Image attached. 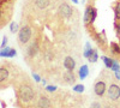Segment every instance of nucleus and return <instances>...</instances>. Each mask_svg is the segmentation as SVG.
Returning <instances> with one entry per match:
<instances>
[{
    "label": "nucleus",
    "instance_id": "9d476101",
    "mask_svg": "<svg viewBox=\"0 0 120 108\" xmlns=\"http://www.w3.org/2000/svg\"><path fill=\"white\" fill-rule=\"evenodd\" d=\"M52 1L51 0H34V5L38 10H46L51 6Z\"/></svg>",
    "mask_w": 120,
    "mask_h": 108
},
{
    "label": "nucleus",
    "instance_id": "393cba45",
    "mask_svg": "<svg viewBox=\"0 0 120 108\" xmlns=\"http://www.w3.org/2000/svg\"><path fill=\"white\" fill-rule=\"evenodd\" d=\"M111 70H112V71H114V72L120 70V64H119L116 60H114V63H113V66H112V68H111Z\"/></svg>",
    "mask_w": 120,
    "mask_h": 108
},
{
    "label": "nucleus",
    "instance_id": "412c9836",
    "mask_svg": "<svg viewBox=\"0 0 120 108\" xmlns=\"http://www.w3.org/2000/svg\"><path fill=\"white\" fill-rule=\"evenodd\" d=\"M10 51H11V48L5 47V48H3V49H1V53H0V55H1L3 58H4V56H5V58H8V55H10Z\"/></svg>",
    "mask_w": 120,
    "mask_h": 108
},
{
    "label": "nucleus",
    "instance_id": "c756f323",
    "mask_svg": "<svg viewBox=\"0 0 120 108\" xmlns=\"http://www.w3.org/2000/svg\"><path fill=\"white\" fill-rule=\"evenodd\" d=\"M16 51L15 49H12V48H11V51H10V55H8V58H13V56H16Z\"/></svg>",
    "mask_w": 120,
    "mask_h": 108
},
{
    "label": "nucleus",
    "instance_id": "f257e3e1",
    "mask_svg": "<svg viewBox=\"0 0 120 108\" xmlns=\"http://www.w3.org/2000/svg\"><path fill=\"white\" fill-rule=\"evenodd\" d=\"M17 96H18V99L21 100L22 102L28 103V102H30L31 100H34L35 91L33 89V86L30 85L29 83H23V84H21V86L18 88Z\"/></svg>",
    "mask_w": 120,
    "mask_h": 108
},
{
    "label": "nucleus",
    "instance_id": "ddd939ff",
    "mask_svg": "<svg viewBox=\"0 0 120 108\" xmlns=\"http://www.w3.org/2000/svg\"><path fill=\"white\" fill-rule=\"evenodd\" d=\"M8 73H10V71H8L7 67H5V66L0 67V82H1V84H3L5 81L8 79Z\"/></svg>",
    "mask_w": 120,
    "mask_h": 108
},
{
    "label": "nucleus",
    "instance_id": "b1692460",
    "mask_svg": "<svg viewBox=\"0 0 120 108\" xmlns=\"http://www.w3.org/2000/svg\"><path fill=\"white\" fill-rule=\"evenodd\" d=\"M96 16H97V10L94 7L93 8V12H91V18H90V24H93L96 19Z\"/></svg>",
    "mask_w": 120,
    "mask_h": 108
},
{
    "label": "nucleus",
    "instance_id": "4be33fe9",
    "mask_svg": "<svg viewBox=\"0 0 120 108\" xmlns=\"http://www.w3.org/2000/svg\"><path fill=\"white\" fill-rule=\"evenodd\" d=\"M114 28H115V33H116V36L120 40V21H115L114 23Z\"/></svg>",
    "mask_w": 120,
    "mask_h": 108
},
{
    "label": "nucleus",
    "instance_id": "aec40b11",
    "mask_svg": "<svg viewBox=\"0 0 120 108\" xmlns=\"http://www.w3.org/2000/svg\"><path fill=\"white\" fill-rule=\"evenodd\" d=\"M10 31H11L12 34L19 31V30H18V24H17L16 22H12V23H11V25H10Z\"/></svg>",
    "mask_w": 120,
    "mask_h": 108
},
{
    "label": "nucleus",
    "instance_id": "bb28decb",
    "mask_svg": "<svg viewBox=\"0 0 120 108\" xmlns=\"http://www.w3.org/2000/svg\"><path fill=\"white\" fill-rule=\"evenodd\" d=\"M90 108H102V106H101L100 102H93L91 106H90Z\"/></svg>",
    "mask_w": 120,
    "mask_h": 108
},
{
    "label": "nucleus",
    "instance_id": "5701e85b",
    "mask_svg": "<svg viewBox=\"0 0 120 108\" xmlns=\"http://www.w3.org/2000/svg\"><path fill=\"white\" fill-rule=\"evenodd\" d=\"M73 91L76 93H83L84 91V85L83 84H77L73 86Z\"/></svg>",
    "mask_w": 120,
    "mask_h": 108
},
{
    "label": "nucleus",
    "instance_id": "f03ea898",
    "mask_svg": "<svg viewBox=\"0 0 120 108\" xmlns=\"http://www.w3.org/2000/svg\"><path fill=\"white\" fill-rule=\"evenodd\" d=\"M31 36H33L31 28H30L29 25H23L18 31V42H19V45H21L22 47L28 45L30 38H31Z\"/></svg>",
    "mask_w": 120,
    "mask_h": 108
},
{
    "label": "nucleus",
    "instance_id": "1a4fd4ad",
    "mask_svg": "<svg viewBox=\"0 0 120 108\" xmlns=\"http://www.w3.org/2000/svg\"><path fill=\"white\" fill-rule=\"evenodd\" d=\"M63 78H64V81H65L66 84H75L76 83V74L71 70H67L63 74Z\"/></svg>",
    "mask_w": 120,
    "mask_h": 108
},
{
    "label": "nucleus",
    "instance_id": "7ed1b4c3",
    "mask_svg": "<svg viewBox=\"0 0 120 108\" xmlns=\"http://www.w3.org/2000/svg\"><path fill=\"white\" fill-rule=\"evenodd\" d=\"M72 12H73L72 7L70 6V4H67L66 1H63L58 6V15H59L60 18H63V19L70 18L72 16Z\"/></svg>",
    "mask_w": 120,
    "mask_h": 108
},
{
    "label": "nucleus",
    "instance_id": "4468645a",
    "mask_svg": "<svg viewBox=\"0 0 120 108\" xmlns=\"http://www.w3.org/2000/svg\"><path fill=\"white\" fill-rule=\"evenodd\" d=\"M89 74V67L88 65H83L81 66V68H79V72H78V76L81 79H84V78H86Z\"/></svg>",
    "mask_w": 120,
    "mask_h": 108
},
{
    "label": "nucleus",
    "instance_id": "2eb2a0df",
    "mask_svg": "<svg viewBox=\"0 0 120 108\" xmlns=\"http://www.w3.org/2000/svg\"><path fill=\"white\" fill-rule=\"evenodd\" d=\"M111 52L114 54V55H120V46L116 43V42H111Z\"/></svg>",
    "mask_w": 120,
    "mask_h": 108
},
{
    "label": "nucleus",
    "instance_id": "6e6552de",
    "mask_svg": "<svg viewBox=\"0 0 120 108\" xmlns=\"http://www.w3.org/2000/svg\"><path fill=\"white\" fill-rule=\"evenodd\" d=\"M36 107L37 108H49V107H51V101H49V99L47 96L41 95L38 97V100H37Z\"/></svg>",
    "mask_w": 120,
    "mask_h": 108
},
{
    "label": "nucleus",
    "instance_id": "6ab92c4d",
    "mask_svg": "<svg viewBox=\"0 0 120 108\" xmlns=\"http://www.w3.org/2000/svg\"><path fill=\"white\" fill-rule=\"evenodd\" d=\"M97 59H98L97 51H96V49H93L91 54H90V56H89V61H90V63H96V61H97Z\"/></svg>",
    "mask_w": 120,
    "mask_h": 108
},
{
    "label": "nucleus",
    "instance_id": "7c9ffc66",
    "mask_svg": "<svg viewBox=\"0 0 120 108\" xmlns=\"http://www.w3.org/2000/svg\"><path fill=\"white\" fill-rule=\"evenodd\" d=\"M114 73H115V77H116V79H119V81H120V70H119V71H115Z\"/></svg>",
    "mask_w": 120,
    "mask_h": 108
},
{
    "label": "nucleus",
    "instance_id": "f8f14e48",
    "mask_svg": "<svg viewBox=\"0 0 120 108\" xmlns=\"http://www.w3.org/2000/svg\"><path fill=\"white\" fill-rule=\"evenodd\" d=\"M64 67L66 68V70L73 71L75 67H76V61H75V59H73L72 56H66L65 60H64Z\"/></svg>",
    "mask_w": 120,
    "mask_h": 108
},
{
    "label": "nucleus",
    "instance_id": "a211bd4d",
    "mask_svg": "<svg viewBox=\"0 0 120 108\" xmlns=\"http://www.w3.org/2000/svg\"><path fill=\"white\" fill-rule=\"evenodd\" d=\"M114 17L115 21H120V3H116L114 5Z\"/></svg>",
    "mask_w": 120,
    "mask_h": 108
},
{
    "label": "nucleus",
    "instance_id": "39448f33",
    "mask_svg": "<svg viewBox=\"0 0 120 108\" xmlns=\"http://www.w3.org/2000/svg\"><path fill=\"white\" fill-rule=\"evenodd\" d=\"M90 35H91L93 38L97 42L98 47H101L102 49H106V46H107V37H106L105 31H102V33H95V31L93 30V33H90Z\"/></svg>",
    "mask_w": 120,
    "mask_h": 108
},
{
    "label": "nucleus",
    "instance_id": "f3484780",
    "mask_svg": "<svg viewBox=\"0 0 120 108\" xmlns=\"http://www.w3.org/2000/svg\"><path fill=\"white\" fill-rule=\"evenodd\" d=\"M101 59L103 60V63H105V65H106V67H107V68H112V66H113V63H114V60H113V59L108 58V56H101Z\"/></svg>",
    "mask_w": 120,
    "mask_h": 108
},
{
    "label": "nucleus",
    "instance_id": "0eeeda50",
    "mask_svg": "<svg viewBox=\"0 0 120 108\" xmlns=\"http://www.w3.org/2000/svg\"><path fill=\"white\" fill-rule=\"evenodd\" d=\"M38 51H40V45H38V42H37V41H33L28 46V48H26V56H28V58H34V56L37 54Z\"/></svg>",
    "mask_w": 120,
    "mask_h": 108
},
{
    "label": "nucleus",
    "instance_id": "9b49d317",
    "mask_svg": "<svg viewBox=\"0 0 120 108\" xmlns=\"http://www.w3.org/2000/svg\"><path fill=\"white\" fill-rule=\"evenodd\" d=\"M93 8H94V6H93V5H88V6H86V8H85L84 17H83V22H84V24H85L86 26L90 24V18H91Z\"/></svg>",
    "mask_w": 120,
    "mask_h": 108
},
{
    "label": "nucleus",
    "instance_id": "20e7f679",
    "mask_svg": "<svg viewBox=\"0 0 120 108\" xmlns=\"http://www.w3.org/2000/svg\"><path fill=\"white\" fill-rule=\"evenodd\" d=\"M107 94H108V99L112 101H116L118 99H120V86L116 83H112L109 85V88L107 89Z\"/></svg>",
    "mask_w": 120,
    "mask_h": 108
},
{
    "label": "nucleus",
    "instance_id": "dca6fc26",
    "mask_svg": "<svg viewBox=\"0 0 120 108\" xmlns=\"http://www.w3.org/2000/svg\"><path fill=\"white\" fill-rule=\"evenodd\" d=\"M91 52H93L91 46H90V43H89V42H86V43H85V48H84V53H83L84 58L89 59V56H90V54H91Z\"/></svg>",
    "mask_w": 120,
    "mask_h": 108
},
{
    "label": "nucleus",
    "instance_id": "cd10ccee",
    "mask_svg": "<svg viewBox=\"0 0 120 108\" xmlns=\"http://www.w3.org/2000/svg\"><path fill=\"white\" fill-rule=\"evenodd\" d=\"M33 78L35 79V82H41V78H40V76L36 74V73H34V72H33Z\"/></svg>",
    "mask_w": 120,
    "mask_h": 108
},
{
    "label": "nucleus",
    "instance_id": "423d86ee",
    "mask_svg": "<svg viewBox=\"0 0 120 108\" xmlns=\"http://www.w3.org/2000/svg\"><path fill=\"white\" fill-rule=\"evenodd\" d=\"M107 91V86H106V83L105 81H97L94 85V93L96 94V96L98 97H102L105 95V93Z\"/></svg>",
    "mask_w": 120,
    "mask_h": 108
},
{
    "label": "nucleus",
    "instance_id": "2f4dec72",
    "mask_svg": "<svg viewBox=\"0 0 120 108\" xmlns=\"http://www.w3.org/2000/svg\"><path fill=\"white\" fill-rule=\"evenodd\" d=\"M73 1V4H78V0H72Z\"/></svg>",
    "mask_w": 120,
    "mask_h": 108
},
{
    "label": "nucleus",
    "instance_id": "473e14b6",
    "mask_svg": "<svg viewBox=\"0 0 120 108\" xmlns=\"http://www.w3.org/2000/svg\"><path fill=\"white\" fill-rule=\"evenodd\" d=\"M105 108H112V107H111V106H106Z\"/></svg>",
    "mask_w": 120,
    "mask_h": 108
},
{
    "label": "nucleus",
    "instance_id": "a878e982",
    "mask_svg": "<svg viewBox=\"0 0 120 108\" xmlns=\"http://www.w3.org/2000/svg\"><path fill=\"white\" fill-rule=\"evenodd\" d=\"M46 90H47L48 93H53V91L56 90V86H55V85H47V86H46Z\"/></svg>",
    "mask_w": 120,
    "mask_h": 108
},
{
    "label": "nucleus",
    "instance_id": "c85d7f7f",
    "mask_svg": "<svg viewBox=\"0 0 120 108\" xmlns=\"http://www.w3.org/2000/svg\"><path fill=\"white\" fill-rule=\"evenodd\" d=\"M6 45H7V37L4 36V37H3V42H1V48L6 47Z\"/></svg>",
    "mask_w": 120,
    "mask_h": 108
}]
</instances>
